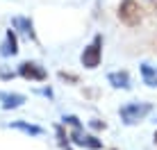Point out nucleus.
Instances as JSON below:
<instances>
[{
	"label": "nucleus",
	"mask_w": 157,
	"mask_h": 150,
	"mask_svg": "<svg viewBox=\"0 0 157 150\" xmlns=\"http://www.w3.org/2000/svg\"><path fill=\"white\" fill-rule=\"evenodd\" d=\"M150 111H153V105L150 103H128V105H123L121 109H118V114H121V121L125 123V125H137Z\"/></svg>",
	"instance_id": "f257e3e1"
},
{
	"label": "nucleus",
	"mask_w": 157,
	"mask_h": 150,
	"mask_svg": "<svg viewBox=\"0 0 157 150\" xmlns=\"http://www.w3.org/2000/svg\"><path fill=\"white\" fill-rule=\"evenodd\" d=\"M100 57H102V34H96L94 41H91V43L82 50V55H80V62H82L84 68L94 71V68L100 66Z\"/></svg>",
	"instance_id": "f03ea898"
},
{
	"label": "nucleus",
	"mask_w": 157,
	"mask_h": 150,
	"mask_svg": "<svg viewBox=\"0 0 157 150\" xmlns=\"http://www.w3.org/2000/svg\"><path fill=\"white\" fill-rule=\"evenodd\" d=\"M118 21L128 28H137L141 23V7L134 0H121L118 5Z\"/></svg>",
	"instance_id": "7ed1b4c3"
},
{
	"label": "nucleus",
	"mask_w": 157,
	"mask_h": 150,
	"mask_svg": "<svg viewBox=\"0 0 157 150\" xmlns=\"http://www.w3.org/2000/svg\"><path fill=\"white\" fill-rule=\"evenodd\" d=\"M68 139H73L75 146H82V148H89V150H100L102 148V141L94 134H84L82 132V125H73V132L68 134Z\"/></svg>",
	"instance_id": "20e7f679"
},
{
	"label": "nucleus",
	"mask_w": 157,
	"mask_h": 150,
	"mask_svg": "<svg viewBox=\"0 0 157 150\" xmlns=\"http://www.w3.org/2000/svg\"><path fill=\"white\" fill-rule=\"evenodd\" d=\"M18 75L23 80H28V82H43V80H48L46 68L39 66L36 62H23L18 66Z\"/></svg>",
	"instance_id": "39448f33"
},
{
	"label": "nucleus",
	"mask_w": 157,
	"mask_h": 150,
	"mask_svg": "<svg viewBox=\"0 0 157 150\" xmlns=\"http://www.w3.org/2000/svg\"><path fill=\"white\" fill-rule=\"evenodd\" d=\"M12 28L14 30H21L28 39L36 41V32H34V23L28 18V16H16V18H12Z\"/></svg>",
	"instance_id": "423d86ee"
},
{
	"label": "nucleus",
	"mask_w": 157,
	"mask_h": 150,
	"mask_svg": "<svg viewBox=\"0 0 157 150\" xmlns=\"http://www.w3.org/2000/svg\"><path fill=\"white\" fill-rule=\"evenodd\" d=\"M16 52H18V39H16V32L14 30H7L5 41L0 43V55H2V57H14Z\"/></svg>",
	"instance_id": "0eeeda50"
},
{
	"label": "nucleus",
	"mask_w": 157,
	"mask_h": 150,
	"mask_svg": "<svg viewBox=\"0 0 157 150\" xmlns=\"http://www.w3.org/2000/svg\"><path fill=\"white\" fill-rule=\"evenodd\" d=\"M107 82L114 89H130V75L125 71H114L107 75Z\"/></svg>",
	"instance_id": "6e6552de"
},
{
	"label": "nucleus",
	"mask_w": 157,
	"mask_h": 150,
	"mask_svg": "<svg viewBox=\"0 0 157 150\" xmlns=\"http://www.w3.org/2000/svg\"><path fill=\"white\" fill-rule=\"evenodd\" d=\"M0 103H2V109H16V107H21L25 103V96L21 93H0Z\"/></svg>",
	"instance_id": "1a4fd4ad"
},
{
	"label": "nucleus",
	"mask_w": 157,
	"mask_h": 150,
	"mask_svg": "<svg viewBox=\"0 0 157 150\" xmlns=\"http://www.w3.org/2000/svg\"><path fill=\"white\" fill-rule=\"evenodd\" d=\"M141 77H144V84L148 87H157V66H150V64H141Z\"/></svg>",
	"instance_id": "9d476101"
},
{
	"label": "nucleus",
	"mask_w": 157,
	"mask_h": 150,
	"mask_svg": "<svg viewBox=\"0 0 157 150\" xmlns=\"http://www.w3.org/2000/svg\"><path fill=\"white\" fill-rule=\"evenodd\" d=\"M9 127H14V130H21V132H25V134H30V137H39V134H43V130H41L39 125L23 123V121H16V123H12Z\"/></svg>",
	"instance_id": "9b49d317"
},
{
	"label": "nucleus",
	"mask_w": 157,
	"mask_h": 150,
	"mask_svg": "<svg viewBox=\"0 0 157 150\" xmlns=\"http://www.w3.org/2000/svg\"><path fill=\"white\" fill-rule=\"evenodd\" d=\"M55 130H57V143H59V148L71 150V141H68V134L64 132V127H62V125H57Z\"/></svg>",
	"instance_id": "f8f14e48"
},
{
	"label": "nucleus",
	"mask_w": 157,
	"mask_h": 150,
	"mask_svg": "<svg viewBox=\"0 0 157 150\" xmlns=\"http://www.w3.org/2000/svg\"><path fill=\"white\" fill-rule=\"evenodd\" d=\"M59 77H62L64 82H73V84H78V82H80V77H78V75L66 73V71H59Z\"/></svg>",
	"instance_id": "ddd939ff"
},
{
	"label": "nucleus",
	"mask_w": 157,
	"mask_h": 150,
	"mask_svg": "<svg viewBox=\"0 0 157 150\" xmlns=\"http://www.w3.org/2000/svg\"><path fill=\"white\" fill-rule=\"evenodd\" d=\"M89 125L94 127V130H105V127H107V125H105V123H102V121H91Z\"/></svg>",
	"instance_id": "4468645a"
},
{
	"label": "nucleus",
	"mask_w": 157,
	"mask_h": 150,
	"mask_svg": "<svg viewBox=\"0 0 157 150\" xmlns=\"http://www.w3.org/2000/svg\"><path fill=\"white\" fill-rule=\"evenodd\" d=\"M14 75H16L14 71H5V68H2V66H0V77H5V80H9V77H14Z\"/></svg>",
	"instance_id": "2eb2a0df"
},
{
	"label": "nucleus",
	"mask_w": 157,
	"mask_h": 150,
	"mask_svg": "<svg viewBox=\"0 0 157 150\" xmlns=\"http://www.w3.org/2000/svg\"><path fill=\"white\" fill-rule=\"evenodd\" d=\"M153 5H155V14H157V0H153Z\"/></svg>",
	"instance_id": "dca6fc26"
},
{
	"label": "nucleus",
	"mask_w": 157,
	"mask_h": 150,
	"mask_svg": "<svg viewBox=\"0 0 157 150\" xmlns=\"http://www.w3.org/2000/svg\"><path fill=\"white\" fill-rule=\"evenodd\" d=\"M155 143H157V132H155Z\"/></svg>",
	"instance_id": "f3484780"
}]
</instances>
